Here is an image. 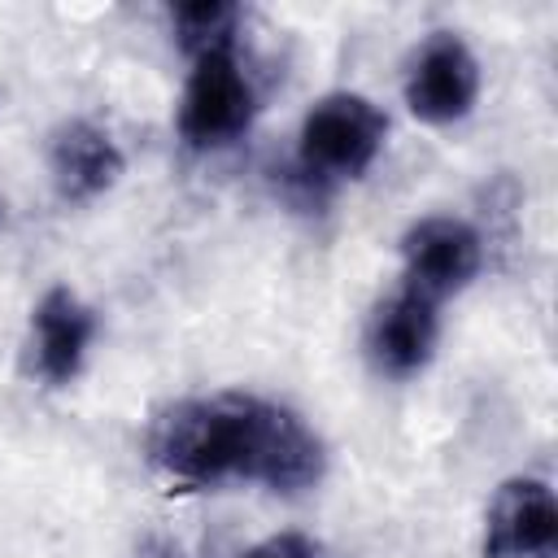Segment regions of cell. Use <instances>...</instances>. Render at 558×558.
Masks as SVG:
<instances>
[{
    "instance_id": "52a82bcc",
    "label": "cell",
    "mask_w": 558,
    "mask_h": 558,
    "mask_svg": "<svg viewBox=\"0 0 558 558\" xmlns=\"http://www.w3.org/2000/svg\"><path fill=\"white\" fill-rule=\"evenodd\" d=\"M436 336H440V305L414 288H397L371 323V357L384 375L410 379L432 362Z\"/></svg>"
},
{
    "instance_id": "ba28073f",
    "label": "cell",
    "mask_w": 558,
    "mask_h": 558,
    "mask_svg": "<svg viewBox=\"0 0 558 558\" xmlns=\"http://www.w3.org/2000/svg\"><path fill=\"white\" fill-rule=\"evenodd\" d=\"M96 336V318L92 310L70 292V288H52L44 292V301L35 305L31 318V357H35V375L52 388L70 384L92 349Z\"/></svg>"
},
{
    "instance_id": "8fae6325",
    "label": "cell",
    "mask_w": 558,
    "mask_h": 558,
    "mask_svg": "<svg viewBox=\"0 0 558 558\" xmlns=\"http://www.w3.org/2000/svg\"><path fill=\"white\" fill-rule=\"evenodd\" d=\"M244 558H323V549L301 532H279V536H266L262 545H253Z\"/></svg>"
},
{
    "instance_id": "5b68a950",
    "label": "cell",
    "mask_w": 558,
    "mask_h": 558,
    "mask_svg": "<svg viewBox=\"0 0 558 558\" xmlns=\"http://www.w3.org/2000/svg\"><path fill=\"white\" fill-rule=\"evenodd\" d=\"M475 96H480V65H475L471 48L453 31H436L410 65L405 105L414 109V118L445 126V122L466 118Z\"/></svg>"
},
{
    "instance_id": "6da1fadb",
    "label": "cell",
    "mask_w": 558,
    "mask_h": 558,
    "mask_svg": "<svg viewBox=\"0 0 558 558\" xmlns=\"http://www.w3.org/2000/svg\"><path fill=\"white\" fill-rule=\"evenodd\" d=\"M148 462L174 493L262 484L301 493L323 480V440L279 401L257 392H209L166 405L148 427Z\"/></svg>"
},
{
    "instance_id": "8992f818",
    "label": "cell",
    "mask_w": 558,
    "mask_h": 558,
    "mask_svg": "<svg viewBox=\"0 0 558 558\" xmlns=\"http://www.w3.org/2000/svg\"><path fill=\"white\" fill-rule=\"evenodd\" d=\"M558 554V501L545 480H506L488 506L484 558H554Z\"/></svg>"
},
{
    "instance_id": "30bf717a",
    "label": "cell",
    "mask_w": 558,
    "mask_h": 558,
    "mask_svg": "<svg viewBox=\"0 0 558 558\" xmlns=\"http://www.w3.org/2000/svg\"><path fill=\"white\" fill-rule=\"evenodd\" d=\"M170 22L179 35V48L187 57H201L209 48H231V31L240 22V9L222 4V0H187V4H174Z\"/></svg>"
},
{
    "instance_id": "277c9868",
    "label": "cell",
    "mask_w": 558,
    "mask_h": 558,
    "mask_svg": "<svg viewBox=\"0 0 558 558\" xmlns=\"http://www.w3.org/2000/svg\"><path fill=\"white\" fill-rule=\"evenodd\" d=\"M401 262H405V283L401 288H414V292H423L440 305L445 296L462 292L480 275L484 244H480V231L471 222L436 214V218H423L405 231Z\"/></svg>"
},
{
    "instance_id": "3957f363",
    "label": "cell",
    "mask_w": 558,
    "mask_h": 558,
    "mask_svg": "<svg viewBox=\"0 0 558 558\" xmlns=\"http://www.w3.org/2000/svg\"><path fill=\"white\" fill-rule=\"evenodd\" d=\"M257 113V92L235 61V48H209L192 57V74L179 100V135L196 153L235 144Z\"/></svg>"
},
{
    "instance_id": "7a4b0ae2",
    "label": "cell",
    "mask_w": 558,
    "mask_h": 558,
    "mask_svg": "<svg viewBox=\"0 0 558 558\" xmlns=\"http://www.w3.org/2000/svg\"><path fill=\"white\" fill-rule=\"evenodd\" d=\"M388 135V118L375 100L357 92L323 96L296 135V179L310 192H327L340 179H357L371 170Z\"/></svg>"
},
{
    "instance_id": "9c48e42d",
    "label": "cell",
    "mask_w": 558,
    "mask_h": 558,
    "mask_svg": "<svg viewBox=\"0 0 558 558\" xmlns=\"http://www.w3.org/2000/svg\"><path fill=\"white\" fill-rule=\"evenodd\" d=\"M48 166H52V183L61 192V201H96L100 192H109L122 174V153L113 144V135L87 118L65 122L52 135L48 148Z\"/></svg>"
}]
</instances>
